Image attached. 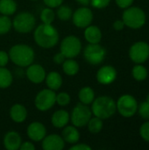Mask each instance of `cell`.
<instances>
[{"instance_id":"11","label":"cell","mask_w":149,"mask_h":150,"mask_svg":"<svg viewBox=\"0 0 149 150\" xmlns=\"http://www.w3.org/2000/svg\"><path fill=\"white\" fill-rule=\"evenodd\" d=\"M129 56L137 64L145 62L149 58V45L144 41L134 43L129 50Z\"/></svg>"},{"instance_id":"35","label":"cell","mask_w":149,"mask_h":150,"mask_svg":"<svg viewBox=\"0 0 149 150\" xmlns=\"http://www.w3.org/2000/svg\"><path fill=\"white\" fill-rule=\"evenodd\" d=\"M111 0H90V3L93 7L97 9H103L109 5Z\"/></svg>"},{"instance_id":"18","label":"cell","mask_w":149,"mask_h":150,"mask_svg":"<svg viewBox=\"0 0 149 150\" xmlns=\"http://www.w3.org/2000/svg\"><path fill=\"white\" fill-rule=\"evenodd\" d=\"M10 116L13 121L17 123H21L25 120L27 116V111L24 105L16 104L11 106L10 110Z\"/></svg>"},{"instance_id":"26","label":"cell","mask_w":149,"mask_h":150,"mask_svg":"<svg viewBox=\"0 0 149 150\" xmlns=\"http://www.w3.org/2000/svg\"><path fill=\"white\" fill-rule=\"evenodd\" d=\"M12 83V75L4 67H0V88L6 89Z\"/></svg>"},{"instance_id":"2","label":"cell","mask_w":149,"mask_h":150,"mask_svg":"<svg viewBox=\"0 0 149 150\" xmlns=\"http://www.w3.org/2000/svg\"><path fill=\"white\" fill-rule=\"evenodd\" d=\"M9 57L13 63L20 67H27L34 60L33 49L25 44L13 46L9 51Z\"/></svg>"},{"instance_id":"34","label":"cell","mask_w":149,"mask_h":150,"mask_svg":"<svg viewBox=\"0 0 149 150\" xmlns=\"http://www.w3.org/2000/svg\"><path fill=\"white\" fill-rule=\"evenodd\" d=\"M140 134L144 141L149 142V121L142 124L140 128Z\"/></svg>"},{"instance_id":"8","label":"cell","mask_w":149,"mask_h":150,"mask_svg":"<svg viewBox=\"0 0 149 150\" xmlns=\"http://www.w3.org/2000/svg\"><path fill=\"white\" fill-rule=\"evenodd\" d=\"M83 55H84L85 60L90 64L97 65V64H100L104 61L106 55V51L98 43H96V44L90 43L89 45L85 47L84 51H83Z\"/></svg>"},{"instance_id":"6","label":"cell","mask_w":149,"mask_h":150,"mask_svg":"<svg viewBox=\"0 0 149 150\" xmlns=\"http://www.w3.org/2000/svg\"><path fill=\"white\" fill-rule=\"evenodd\" d=\"M12 25L18 33H30L35 26V18L32 13L21 12L14 18Z\"/></svg>"},{"instance_id":"15","label":"cell","mask_w":149,"mask_h":150,"mask_svg":"<svg viewBox=\"0 0 149 150\" xmlns=\"http://www.w3.org/2000/svg\"><path fill=\"white\" fill-rule=\"evenodd\" d=\"M42 141V149L44 150H61L65 146L64 140L58 134L45 136Z\"/></svg>"},{"instance_id":"25","label":"cell","mask_w":149,"mask_h":150,"mask_svg":"<svg viewBox=\"0 0 149 150\" xmlns=\"http://www.w3.org/2000/svg\"><path fill=\"white\" fill-rule=\"evenodd\" d=\"M17 4L14 0H0V13L10 16L15 13Z\"/></svg>"},{"instance_id":"27","label":"cell","mask_w":149,"mask_h":150,"mask_svg":"<svg viewBox=\"0 0 149 150\" xmlns=\"http://www.w3.org/2000/svg\"><path fill=\"white\" fill-rule=\"evenodd\" d=\"M132 74L135 80L141 82V81H144L148 77V69L144 66L141 64H137L136 66L133 67L132 70Z\"/></svg>"},{"instance_id":"33","label":"cell","mask_w":149,"mask_h":150,"mask_svg":"<svg viewBox=\"0 0 149 150\" xmlns=\"http://www.w3.org/2000/svg\"><path fill=\"white\" fill-rule=\"evenodd\" d=\"M138 109H139V113L141 118L145 120H149V102L148 101L142 102L138 107Z\"/></svg>"},{"instance_id":"41","label":"cell","mask_w":149,"mask_h":150,"mask_svg":"<svg viewBox=\"0 0 149 150\" xmlns=\"http://www.w3.org/2000/svg\"><path fill=\"white\" fill-rule=\"evenodd\" d=\"M19 149L21 150H34L35 149V147H34V145L32 142H25L21 144Z\"/></svg>"},{"instance_id":"17","label":"cell","mask_w":149,"mask_h":150,"mask_svg":"<svg viewBox=\"0 0 149 150\" xmlns=\"http://www.w3.org/2000/svg\"><path fill=\"white\" fill-rule=\"evenodd\" d=\"M22 144V139L20 135L14 131L8 132L4 138V148L8 150L19 149Z\"/></svg>"},{"instance_id":"36","label":"cell","mask_w":149,"mask_h":150,"mask_svg":"<svg viewBox=\"0 0 149 150\" xmlns=\"http://www.w3.org/2000/svg\"><path fill=\"white\" fill-rule=\"evenodd\" d=\"M115 1H116L117 5L122 9H126L130 7L132 4L133 3V0H115Z\"/></svg>"},{"instance_id":"1","label":"cell","mask_w":149,"mask_h":150,"mask_svg":"<svg viewBox=\"0 0 149 150\" xmlns=\"http://www.w3.org/2000/svg\"><path fill=\"white\" fill-rule=\"evenodd\" d=\"M35 42L43 48L54 47L59 40L58 31L51 25L41 24L38 25L33 33Z\"/></svg>"},{"instance_id":"5","label":"cell","mask_w":149,"mask_h":150,"mask_svg":"<svg viewBox=\"0 0 149 150\" xmlns=\"http://www.w3.org/2000/svg\"><path fill=\"white\" fill-rule=\"evenodd\" d=\"M116 105L118 112L125 118L133 117L138 111V103L136 99L128 94L121 96L117 101Z\"/></svg>"},{"instance_id":"28","label":"cell","mask_w":149,"mask_h":150,"mask_svg":"<svg viewBox=\"0 0 149 150\" xmlns=\"http://www.w3.org/2000/svg\"><path fill=\"white\" fill-rule=\"evenodd\" d=\"M88 128L89 131L92 134H97L99 133L103 128V120L102 119L98 117L90 118V120L88 122Z\"/></svg>"},{"instance_id":"45","label":"cell","mask_w":149,"mask_h":150,"mask_svg":"<svg viewBox=\"0 0 149 150\" xmlns=\"http://www.w3.org/2000/svg\"><path fill=\"white\" fill-rule=\"evenodd\" d=\"M32 1H36V0H32Z\"/></svg>"},{"instance_id":"16","label":"cell","mask_w":149,"mask_h":150,"mask_svg":"<svg viewBox=\"0 0 149 150\" xmlns=\"http://www.w3.org/2000/svg\"><path fill=\"white\" fill-rule=\"evenodd\" d=\"M47 130L40 122H32L27 127V135L33 142H40L46 136Z\"/></svg>"},{"instance_id":"42","label":"cell","mask_w":149,"mask_h":150,"mask_svg":"<svg viewBox=\"0 0 149 150\" xmlns=\"http://www.w3.org/2000/svg\"><path fill=\"white\" fill-rule=\"evenodd\" d=\"M113 27L116 31H121L125 27V23L123 20H116L113 23Z\"/></svg>"},{"instance_id":"30","label":"cell","mask_w":149,"mask_h":150,"mask_svg":"<svg viewBox=\"0 0 149 150\" xmlns=\"http://www.w3.org/2000/svg\"><path fill=\"white\" fill-rule=\"evenodd\" d=\"M12 25V22L10 18L6 15H3L0 17V34L7 33Z\"/></svg>"},{"instance_id":"21","label":"cell","mask_w":149,"mask_h":150,"mask_svg":"<svg viewBox=\"0 0 149 150\" xmlns=\"http://www.w3.org/2000/svg\"><path fill=\"white\" fill-rule=\"evenodd\" d=\"M61 137L64 142L69 144H76L80 139V134L75 127H67L61 133Z\"/></svg>"},{"instance_id":"4","label":"cell","mask_w":149,"mask_h":150,"mask_svg":"<svg viewBox=\"0 0 149 150\" xmlns=\"http://www.w3.org/2000/svg\"><path fill=\"white\" fill-rule=\"evenodd\" d=\"M122 20L125 25L132 29H139L146 23V14L139 7H128L122 15Z\"/></svg>"},{"instance_id":"19","label":"cell","mask_w":149,"mask_h":150,"mask_svg":"<svg viewBox=\"0 0 149 150\" xmlns=\"http://www.w3.org/2000/svg\"><path fill=\"white\" fill-rule=\"evenodd\" d=\"M84 37L89 43H99L102 39L101 30L96 25H88L84 31Z\"/></svg>"},{"instance_id":"29","label":"cell","mask_w":149,"mask_h":150,"mask_svg":"<svg viewBox=\"0 0 149 150\" xmlns=\"http://www.w3.org/2000/svg\"><path fill=\"white\" fill-rule=\"evenodd\" d=\"M54 17H55V14L50 7L43 9L40 13V19L44 24L51 25L53 21L54 20Z\"/></svg>"},{"instance_id":"37","label":"cell","mask_w":149,"mask_h":150,"mask_svg":"<svg viewBox=\"0 0 149 150\" xmlns=\"http://www.w3.org/2000/svg\"><path fill=\"white\" fill-rule=\"evenodd\" d=\"M9 55L5 51H0V67H4L9 62Z\"/></svg>"},{"instance_id":"3","label":"cell","mask_w":149,"mask_h":150,"mask_svg":"<svg viewBox=\"0 0 149 150\" xmlns=\"http://www.w3.org/2000/svg\"><path fill=\"white\" fill-rule=\"evenodd\" d=\"M92 104V112L96 117L102 120H106L113 116L117 111L116 102L113 98L106 96L99 97L93 100Z\"/></svg>"},{"instance_id":"13","label":"cell","mask_w":149,"mask_h":150,"mask_svg":"<svg viewBox=\"0 0 149 150\" xmlns=\"http://www.w3.org/2000/svg\"><path fill=\"white\" fill-rule=\"evenodd\" d=\"M117 77V70L110 65L100 68L97 73V80L99 83L107 85L115 81Z\"/></svg>"},{"instance_id":"20","label":"cell","mask_w":149,"mask_h":150,"mask_svg":"<svg viewBox=\"0 0 149 150\" xmlns=\"http://www.w3.org/2000/svg\"><path fill=\"white\" fill-rule=\"evenodd\" d=\"M69 121V114L64 110L56 111L52 116V124L54 127L62 128Z\"/></svg>"},{"instance_id":"38","label":"cell","mask_w":149,"mask_h":150,"mask_svg":"<svg viewBox=\"0 0 149 150\" xmlns=\"http://www.w3.org/2000/svg\"><path fill=\"white\" fill-rule=\"evenodd\" d=\"M43 1H44L45 4L47 5L50 8L59 7L63 2V0H43Z\"/></svg>"},{"instance_id":"39","label":"cell","mask_w":149,"mask_h":150,"mask_svg":"<svg viewBox=\"0 0 149 150\" xmlns=\"http://www.w3.org/2000/svg\"><path fill=\"white\" fill-rule=\"evenodd\" d=\"M91 148L88 146L87 144L84 143H80V144H76L72 147H70L69 150H90Z\"/></svg>"},{"instance_id":"44","label":"cell","mask_w":149,"mask_h":150,"mask_svg":"<svg viewBox=\"0 0 149 150\" xmlns=\"http://www.w3.org/2000/svg\"><path fill=\"white\" fill-rule=\"evenodd\" d=\"M146 101H148V102H149V93H148V95L147 96V99H146Z\"/></svg>"},{"instance_id":"23","label":"cell","mask_w":149,"mask_h":150,"mask_svg":"<svg viewBox=\"0 0 149 150\" xmlns=\"http://www.w3.org/2000/svg\"><path fill=\"white\" fill-rule=\"evenodd\" d=\"M78 97L82 104L90 105L95 99V93H94V91L90 87L86 86L80 90Z\"/></svg>"},{"instance_id":"22","label":"cell","mask_w":149,"mask_h":150,"mask_svg":"<svg viewBox=\"0 0 149 150\" xmlns=\"http://www.w3.org/2000/svg\"><path fill=\"white\" fill-rule=\"evenodd\" d=\"M46 83L49 89L53 91H57L61 88L62 84V77L59 73L52 71L46 76Z\"/></svg>"},{"instance_id":"43","label":"cell","mask_w":149,"mask_h":150,"mask_svg":"<svg viewBox=\"0 0 149 150\" xmlns=\"http://www.w3.org/2000/svg\"><path fill=\"white\" fill-rule=\"evenodd\" d=\"M80 4H82V5H83V6H86V5H88L90 3V0H76Z\"/></svg>"},{"instance_id":"12","label":"cell","mask_w":149,"mask_h":150,"mask_svg":"<svg viewBox=\"0 0 149 150\" xmlns=\"http://www.w3.org/2000/svg\"><path fill=\"white\" fill-rule=\"evenodd\" d=\"M73 23L79 28H85L90 25L93 20V13L90 9L83 6L77 9L72 14Z\"/></svg>"},{"instance_id":"24","label":"cell","mask_w":149,"mask_h":150,"mask_svg":"<svg viewBox=\"0 0 149 150\" xmlns=\"http://www.w3.org/2000/svg\"><path fill=\"white\" fill-rule=\"evenodd\" d=\"M62 69L64 73L68 76H75L79 71V64L73 60L72 58H68L65 60L62 63Z\"/></svg>"},{"instance_id":"9","label":"cell","mask_w":149,"mask_h":150,"mask_svg":"<svg viewBox=\"0 0 149 150\" xmlns=\"http://www.w3.org/2000/svg\"><path fill=\"white\" fill-rule=\"evenodd\" d=\"M92 112L87 106L82 103L77 104L72 111L71 121L73 125L76 127H83L86 126L91 118Z\"/></svg>"},{"instance_id":"7","label":"cell","mask_w":149,"mask_h":150,"mask_svg":"<svg viewBox=\"0 0 149 150\" xmlns=\"http://www.w3.org/2000/svg\"><path fill=\"white\" fill-rule=\"evenodd\" d=\"M60 48L66 58H75L81 52L82 43L76 36L69 35L63 39Z\"/></svg>"},{"instance_id":"31","label":"cell","mask_w":149,"mask_h":150,"mask_svg":"<svg viewBox=\"0 0 149 150\" xmlns=\"http://www.w3.org/2000/svg\"><path fill=\"white\" fill-rule=\"evenodd\" d=\"M72 10L67 5H61L57 10V16L61 20H68L72 17Z\"/></svg>"},{"instance_id":"10","label":"cell","mask_w":149,"mask_h":150,"mask_svg":"<svg viewBox=\"0 0 149 150\" xmlns=\"http://www.w3.org/2000/svg\"><path fill=\"white\" fill-rule=\"evenodd\" d=\"M56 103V94L51 89L40 91L35 98V106L38 110L45 112L49 110Z\"/></svg>"},{"instance_id":"32","label":"cell","mask_w":149,"mask_h":150,"mask_svg":"<svg viewBox=\"0 0 149 150\" xmlns=\"http://www.w3.org/2000/svg\"><path fill=\"white\" fill-rule=\"evenodd\" d=\"M56 102L61 106H65L70 102V96L67 92H61L56 95Z\"/></svg>"},{"instance_id":"40","label":"cell","mask_w":149,"mask_h":150,"mask_svg":"<svg viewBox=\"0 0 149 150\" xmlns=\"http://www.w3.org/2000/svg\"><path fill=\"white\" fill-rule=\"evenodd\" d=\"M65 56H64V54L61 53V52H60V53H58V54H56L54 56V62L56 63V64H62L63 63V62L65 61Z\"/></svg>"},{"instance_id":"14","label":"cell","mask_w":149,"mask_h":150,"mask_svg":"<svg viewBox=\"0 0 149 150\" xmlns=\"http://www.w3.org/2000/svg\"><path fill=\"white\" fill-rule=\"evenodd\" d=\"M27 78L33 83H40L46 78V71L40 64H30L26 69Z\"/></svg>"}]
</instances>
